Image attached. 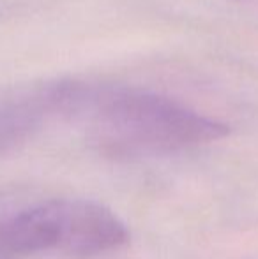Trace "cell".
Here are the masks:
<instances>
[{
  "label": "cell",
  "mask_w": 258,
  "mask_h": 259,
  "mask_svg": "<svg viewBox=\"0 0 258 259\" xmlns=\"http://www.w3.org/2000/svg\"><path fill=\"white\" fill-rule=\"evenodd\" d=\"M129 242L124 222L108 206L87 199H57L28 208L0 224V254L27 257L59 252L94 257Z\"/></svg>",
  "instance_id": "2"
},
{
  "label": "cell",
  "mask_w": 258,
  "mask_h": 259,
  "mask_svg": "<svg viewBox=\"0 0 258 259\" xmlns=\"http://www.w3.org/2000/svg\"><path fill=\"white\" fill-rule=\"evenodd\" d=\"M85 111L101 148L115 155H159L223 140L230 129L168 97L141 90H94Z\"/></svg>",
  "instance_id": "1"
}]
</instances>
